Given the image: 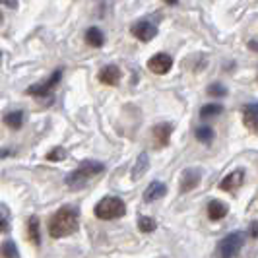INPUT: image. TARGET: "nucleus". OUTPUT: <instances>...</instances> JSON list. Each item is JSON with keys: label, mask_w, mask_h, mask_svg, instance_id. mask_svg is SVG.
<instances>
[{"label": "nucleus", "mask_w": 258, "mask_h": 258, "mask_svg": "<svg viewBox=\"0 0 258 258\" xmlns=\"http://www.w3.org/2000/svg\"><path fill=\"white\" fill-rule=\"evenodd\" d=\"M80 225V212L78 208L64 206L60 208L56 214H52L49 220V233L52 239H62L72 233H76Z\"/></svg>", "instance_id": "nucleus-1"}, {"label": "nucleus", "mask_w": 258, "mask_h": 258, "mask_svg": "<svg viewBox=\"0 0 258 258\" xmlns=\"http://www.w3.org/2000/svg\"><path fill=\"white\" fill-rule=\"evenodd\" d=\"M103 171H105V165L101 161L88 159V161H84L76 171H72V173L66 177V186L72 188V190H82L93 177L101 175Z\"/></svg>", "instance_id": "nucleus-2"}, {"label": "nucleus", "mask_w": 258, "mask_h": 258, "mask_svg": "<svg viewBox=\"0 0 258 258\" xmlns=\"http://www.w3.org/2000/svg\"><path fill=\"white\" fill-rule=\"evenodd\" d=\"M93 214L97 220H116V218H122L126 214V204L116 196H105L103 200H99L95 204Z\"/></svg>", "instance_id": "nucleus-3"}, {"label": "nucleus", "mask_w": 258, "mask_h": 258, "mask_svg": "<svg viewBox=\"0 0 258 258\" xmlns=\"http://www.w3.org/2000/svg\"><path fill=\"white\" fill-rule=\"evenodd\" d=\"M243 243H245V235L241 231L229 233L227 237L221 239L220 246H218V254H220V258H235L241 252Z\"/></svg>", "instance_id": "nucleus-4"}, {"label": "nucleus", "mask_w": 258, "mask_h": 258, "mask_svg": "<svg viewBox=\"0 0 258 258\" xmlns=\"http://www.w3.org/2000/svg\"><path fill=\"white\" fill-rule=\"evenodd\" d=\"M130 33L136 39L148 43V41H152L157 35V26L152 24V22H148V20H140V22H136L134 26L130 27Z\"/></svg>", "instance_id": "nucleus-5"}, {"label": "nucleus", "mask_w": 258, "mask_h": 258, "mask_svg": "<svg viewBox=\"0 0 258 258\" xmlns=\"http://www.w3.org/2000/svg\"><path fill=\"white\" fill-rule=\"evenodd\" d=\"M148 68L154 74H167L169 70L173 68V58L169 54H165V52H157V54H154L148 60Z\"/></svg>", "instance_id": "nucleus-6"}, {"label": "nucleus", "mask_w": 258, "mask_h": 258, "mask_svg": "<svg viewBox=\"0 0 258 258\" xmlns=\"http://www.w3.org/2000/svg\"><path fill=\"white\" fill-rule=\"evenodd\" d=\"M60 78H62V70L58 68V70H54V72H52L51 78H49L47 82L31 86V88L27 90V93H29V95H47L49 91H52V88H56V84L60 82Z\"/></svg>", "instance_id": "nucleus-7"}, {"label": "nucleus", "mask_w": 258, "mask_h": 258, "mask_svg": "<svg viewBox=\"0 0 258 258\" xmlns=\"http://www.w3.org/2000/svg\"><path fill=\"white\" fill-rule=\"evenodd\" d=\"M200 179H202V171L200 169H184L181 177V186H179L181 194H186L190 192L192 188H196Z\"/></svg>", "instance_id": "nucleus-8"}, {"label": "nucleus", "mask_w": 258, "mask_h": 258, "mask_svg": "<svg viewBox=\"0 0 258 258\" xmlns=\"http://www.w3.org/2000/svg\"><path fill=\"white\" fill-rule=\"evenodd\" d=\"M245 181V171L243 169H235L233 173H229L227 177H223L220 182V188L225 192H235Z\"/></svg>", "instance_id": "nucleus-9"}, {"label": "nucleus", "mask_w": 258, "mask_h": 258, "mask_svg": "<svg viewBox=\"0 0 258 258\" xmlns=\"http://www.w3.org/2000/svg\"><path fill=\"white\" fill-rule=\"evenodd\" d=\"M171 132H173V126L169 122H161V124L154 126L152 136H154L155 148H165L169 144V140H171Z\"/></svg>", "instance_id": "nucleus-10"}, {"label": "nucleus", "mask_w": 258, "mask_h": 258, "mask_svg": "<svg viewBox=\"0 0 258 258\" xmlns=\"http://www.w3.org/2000/svg\"><path fill=\"white\" fill-rule=\"evenodd\" d=\"M243 118L248 130L258 134V101L256 103H248L243 107Z\"/></svg>", "instance_id": "nucleus-11"}, {"label": "nucleus", "mask_w": 258, "mask_h": 258, "mask_svg": "<svg viewBox=\"0 0 258 258\" xmlns=\"http://www.w3.org/2000/svg\"><path fill=\"white\" fill-rule=\"evenodd\" d=\"M120 78H122L120 68L115 64L105 66L103 70L99 72V82H103V84H107V86H116V84L120 82Z\"/></svg>", "instance_id": "nucleus-12"}, {"label": "nucleus", "mask_w": 258, "mask_h": 258, "mask_svg": "<svg viewBox=\"0 0 258 258\" xmlns=\"http://www.w3.org/2000/svg\"><path fill=\"white\" fill-rule=\"evenodd\" d=\"M148 169H150V155L146 154V152H142V154L138 155V159H136V163L132 167V173H130L132 181H140L144 175H146Z\"/></svg>", "instance_id": "nucleus-13"}, {"label": "nucleus", "mask_w": 258, "mask_h": 258, "mask_svg": "<svg viewBox=\"0 0 258 258\" xmlns=\"http://www.w3.org/2000/svg\"><path fill=\"white\" fill-rule=\"evenodd\" d=\"M165 192H167V186L161 181H154L146 190H144V200H146V202H155V200H159L161 196H165Z\"/></svg>", "instance_id": "nucleus-14"}, {"label": "nucleus", "mask_w": 258, "mask_h": 258, "mask_svg": "<svg viewBox=\"0 0 258 258\" xmlns=\"http://www.w3.org/2000/svg\"><path fill=\"white\" fill-rule=\"evenodd\" d=\"M208 216H210L212 221L223 220V218L227 216V206H225L223 202H220V200H212V202L208 204Z\"/></svg>", "instance_id": "nucleus-15"}, {"label": "nucleus", "mask_w": 258, "mask_h": 258, "mask_svg": "<svg viewBox=\"0 0 258 258\" xmlns=\"http://www.w3.org/2000/svg\"><path fill=\"white\" fill-rule=\"evenodd\" d=\"M86 41L90 43L91 47H103L105 37H103V31L99 27H90L86 31Z\"/></svg>", "instance_id": "nucleus-16"}, {"label": "nucleus", "mask_w": 258, "mask_h": 258, "mask_svg": "<svg viewBox=\"0 0 258 258\" xmlns=\"http://www.w3.org/2000/svg\"><path fill=\"white\" fill-rule=\"evenodd\" d=\"M27 237L33 245H39L41 243V235H39V220L35 216H31L29 221H27Z\"/></svg>", "instance_id": "nucleus-17"}, {"label": "nucleus", "mask_w": 258, "mask_h": 258, "mask_svg": "<svg viewBox=\"0 0 258 258\" xmlns=\"http://www.w3.org/2000/svg\"><path fill=\"white\" fill-rule=\"evenodd\" d=\"M223 113V105L221 103H208L200 109V118H214Z\"/></svg>", "instance_id": "nucleus-18"}, {"label": "nucleus", "mask_w": 258, "mask_h": 258, "mask_svg": "<svg viewBox=\"0 0 258 258\" xmlns=\"http://www.w3.org/2000/svg\"><path fill=\"white\" fill-rule=\"evenodd\" d=\"M4 122H6V126H10L12 130H18L24 124V113H22V111L8 113V115L4 116Z\"/></svg>", "instance_id": "nucleus-19"}, {"label": "nucleus", "mask_w": 258, "mask_h": 258, "mask_svg": "<svg viewBox=\"0 0 258 258\" xmlns=\"http://www.w3.org/2000/svg\"><path fill=\"white\" fill-rule=\"evenodd\" d=\"M194 134H196V140L202 144H210L214 140V130L210 128V126H198Z\"/></svg>", "instance_id": "nucleus-20"}, {"label": "nucleus", "mask_w": 258, "mask_h": 258, "mask_svg": "<svg viewBox=\"0 0 258 258\" xmlns=\"http://www.w3.org/2000/svg\"><path fill=\"white\" fill-rule=\"evenodd\" d=\"M2 256L4 258H18L20 256V252H18V246H16V243L14 241H6L4 245H2Z\"/></svg>", "instance_id": "nucleus-21"}, {"label": "nucleus", "mask_w": 258, "mask_h": 258, "mask_svg": "<svg viewBox=\"0 0 258 258\" xmlns=\"http://www.w3.org/2000/svg\"><path fill=\"white\" fill-rule=\"evenodd\" d=\"M155 220L154 218H146V216H142L140 220H138V227H140V231L142 233H152L155 229Z\"/></svg>", "instance_id": "nucleus-22"}, {"label": "nucleus", "mask_w": 258, "mask_h": 258, "mask_svg": "<svg viewBox=\"0 0 258 258\" xmlns=\"http://www.w3.org/2000/svg\"><path fill=\"white\" fill-rule=\"evenodd\" d=\"M208 95H212V97H225L227 95V88L223 84H212L208 88Z\"/></svg>", "instance_id": "nucleus-23"}, {"label": "nucleus", "mask_w": 258, "mask_h": 258, "mask_svg": "<svg viewBox=\"0 0 258 258\" xmlns=\"http://www.w3.org/2000/svg\"><path fill=\"white\" fill-rule=\"evenodd\" d=\"M66 150L64 148H54V150H52V152H49V154H47V159H49V161H62V159H66Z\"/></svg>", "instance_id": "nucleus-24"}, {"label": "nucleus", "mask_w": 258, "mask_h": 258, "mask_svg": "<svg viewBox=\"0 0 258 258\" xmlns=\"http://www.w3.org/2000/svg\"><path fill=\"white\" fill-rule=\"evenodd\" d=\"M250 237H252V239H258V221H252V223H250Z\"/></svg>", "instance_id": "nucleus-25"}, {"label": "nucleus", "mask_w": 258, "mask_h": 258, "mask_svg": "<svg viewBox=\"0 0 258 258\" xmlns=\"http://www.w3.org/2000/svg\"><path fill=\"white\" fill-rule=\"evenodd\" d=\"M248 49L258 52V39H250V41H248Z\"/></svg>", "instance_id": "nucleus-26"}, {"label": "nucleus", "mask_w": 258, "mask_h": 258, "mask_svg": "<svg viewBox=\"0 0 258 258\" xmlns=\"http://www.w3.org/2000/svg\"><path fill=\"white\" fill-rule=\"evenodd\" d=\"M2 4H6V6H10V8H18V0H0Z\"/></svg>", "instance_id": "nucleus-27"}, {"label": "nucleus", "mask_w": 258, "mask_h": 258, "mask_svg": "<svg viewBox=\"0 0 258 258\" xmlns=\"http://www.w3.org/2000/svg\"><path fill=\"white\" fill-rule=\"evenodd\" d=\"M0 231H8V221L4 218H0Z\"/></svg>", "instance_id": "nucleus-28"}, {"label": "nucleus", "mask_w": 258, "mask_h": 258, "mask_svg": "<svg viewBox=\"0 0 258 258\" xmlns=\"http://www.w3.org/2000/svg\"><path fill=\"white\" fill-rule=\"evenodd\" d=\"M165 2H167V4H171V6H175V4L179 2V0H165Z\"/></svg>", "instance_id": "nucleus-29"}, {"label": "nucleus", "mask_w": 258, "mask_h": 258, "mask_svg": "<svg viewBox=\"0 0 258 258\" xmlns=\"http://www.w3.org/2000/svg\"><path fill=\"white\" fill-rule=\"evenodd\" d=\"M0 22H2V14H0Z\"/></svg>", "instance_id": "nucleus-30"}, {"label": "nucleus", "mask_w": 258, "mask_h": 258, "mask_svg": "<svg viewBox=\"0 0 258 258\" xmlns=\"http://www.w3.org/2000/svg\"><path fill=\"white\" fill-rule=\"evenodd\" d=\"M0 56H2V52H0Z\"/></svg>", "instance_id": "nucleus-31"}]
</instances>
